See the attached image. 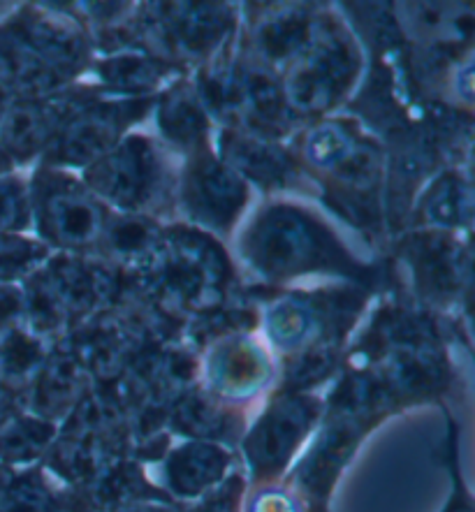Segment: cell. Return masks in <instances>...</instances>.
Segmentation results:
<instances>
[{"instance_id": "cell-1", "label": "cell", "mask_w": 475, "mask_h": 512, "mask_svg": "<svg viewBox=\"0 0 475 512\" xmlns=\"http://www.w3.org/2000/svg\"><path fill=\"white\" fill-rule=\"evenodd\" d=\"M133 288H140L165 316L223 309L235 283V269L223 246L197 228L163 230L156 251L133 269Z\"/></svg>"}, {"instance_id": "cell-2", "label": "cell", "mask_w": 475, "mask_h": 512, "mask_svg": "<svg viewBox=\"0 0 475 512\" xmlns=\"http://www.w3.org/2000/svg\"><path fill=\"white\" fill-rule=\"evenodd\" d=\"M239 246L248 267L267 281H290L306 274L367 279V269L316 214L290 204H272L260 211Z\"/></svg>"}, {"instance_id": "cell-3", "label": "cell", "mask_w": 475, "mask_h": 512, "mask_svg": "<svg viewBox=\"0 0 475 512\" xmlns=\"http://www.w3.org/2000/svg\"><path fill=\"white\" fill-rule=\"evenodd\" d=\"M24 318L33 334L72 332L102 313L119 297V276L112 267L77 253H58L26 276Z\"/></svg>"}, {"instance_id": "cell-4", "label": "cell", "mask_w": 475, "mask_h": 512, "mask_svg": "<svg viewBox=\"0 0 475 512\" xmlns=\"http://www.w3.org/2000/svg\"><path fill=\"white\" fill-rule=\"evenodd\" d=\"M362 68L348 28L332 14L313 19L309 45L285 70L283 93L292 114H323L346 98Z\"/></svg>"}, {"instance_id": "cell-5", "label": "cell", "mask_w": 475, "mask_h": 512, "mask_svg": "<svg viewBox=\"0 0 475 512\" xmlns=\"http://www.w3.org/2000/svg\"><path fill=\"white\" fill-rule=\"evenodd\" d=\"M84 184L100 202H109L121 214H142L160 207L172 193L170 160L151 137L128 135L86 167Z\"/></svg>"}, {"instance_id": "cell-6", "label": "cell", "mask_w": 475, "mask_h": 512, "mask_svg": "<svg viewBox=\"0 0 475 512\" xmlns=\"http://www.w3.org/2000/svg\"><path fill=\"white\" fill-rule=\"evenodd\" d=\"M28 190L31 214L47 244L77 255L100 246L109 214L84 181L56 170H40Z\"/></svg>"}, {"instance_id": "cell-7", "label": "cell", "mask_w": 475, "mask_h": 512, "mask_svg": "<svg viewBox=\"0 0 475 512\" xmlns=\"http://www.w3.org/2000/svg\"><path fill=\"white\" fill-rule=\"evenodd\" d=\"M323 411V399L309 392H279V397L269 401L260 418L241 436V450L253 478L258 482L279 480Z\"/></svg>"}, {"instance_id": "cell-8", "label": "cell", "mask_w": 475, "mask_h": 512, "mask_svg": "<svg viewBox=\"0 0 475 512\" xmlns=\"http://www.w3.org/2000/svg\"><path fill=\"white\" fill-rule=\"evenodd\" d=\"M151 100H98L93 98L72 114L45 151L47 165L89 167L123 140L126 130L149 112Z\"/></svg>"}, {"instance_id": "cell-9", "label": "cell", "mask_w": 475, "mask_h": 512, "mask_svg": "<svg viewBox=\"0 0 475 512\" xmlns=\"http://www.w3.org/2000/svg\"><path fill=\"white\" fill-rule=\"evenodd\" d=\"M202 376V387L211 397L244 411V406L272 387L276 369L265 346L248 334H235L211 343Z\"/></svg>"}, {"instance_id": "cell-10", "label": "cell", "mask_w": 475, "mask_h": 512, "mask_svg": "<svg viewBox=\"0 0 475 512\" xmlns=\"http://www.w3.org/2000/svg\"><path fill=\"white\" fill-rule=\"evenodd\" d=\"M179 202L204 232L225 234L246 209L248 184L221 158L195 153L179 179Z\"/></svg>"}, {"instance_id": "cell-11", "label": "cell", "mask_w": 475, "mask_h": 512, "mask_svg": "<svg viewBox=\"0 0 475 512\" xmlns=\"http://www.w3.org/2000/svg\"><path fill=\"white\" fill-rule=\"evenodd\" d=\"M93 98V91H70L7 102L0 114V144L12 163H26L40 151H47L63 123Z\"/></svg>"}, {"instance_id": "cell-12", "label": "cell", "mask_w": 475, "mask_h": 512, "mask_svg": "<svg viewBox=\"0 0 475 512\" xmlns=\"http://www.w3.org/2000/svg\"><path fill=\"white\" fill-rule=\"evenodd\" d=\"M153 466L158 473L156 487L172 503L200 501L228 478L232 455L221 443L184 441L177 448H167Z\"/></svg>"}, {"instance_id": "cell-13", "label": "cell", "mask_w": 475, "mask_h": 512, "mask_svg": "<svg viewBox=\"0 0 475 512\" xmlns=\"http://www.w3.org/2000/svg\"><path fill=\"white\" fill-rule=\"evenodd\" d=\"M364 422L367 420L353 418V415H330V424L313 441L295 471L292 487L306 501L313 499L323 503L327 499L343 464L348 462L360 438L364 436V431H367Z\"/></svg>"}, {"instance_id": "cell-14", "label": "cell", "mask_w": 475, "mask_h": 512, "mask_svg": "<svg viewBox=\"0 0 475 512\" xmlns=\"http://www.w3.org/2000/svg\"><path fill=\"white\" fill-rule=\"evenodd\" d=\"M12 24L65 82L79 75L89 63L91 47L86 28L68 14L28 7L12 19Z\"/></svg>"}, {"instance_id": "cell-15", "label": "cell", "mask_w": 475, "mask_h": 512, "mask_svg": "<svg viewBox=\"0 0 475 512\" xmlns=\"http://www.w3.org/2000/svg\"><path fill=\"white\" fill-rule=\"evenodd\" d=\"M91 392V376L77 357L63 346L47 355L38 376L26 392V411L38 418L54 422L65 420L79 401Z\"/></svg>"}, {"instance_id": "cell-16", "label": "cell", "mask_w": 475, "mask_h": 512, "mask_svg": "<svg viewBox=\"0 0 475 512\" xmlns=\"http://www.w3.org/2000/svg\"><path fill=\"white\" fill-rule=\"evenodd\" d=\"M167 429L186 441L209 443H237L244 436V411L232 408L204 390L190 387L174 401L167 413Z\"/></svg>"}, {"instance_id": "cell-17", "label": "cell", "mask_w": 475, "mask_h": 512, "mask_svg": "<svg viewBox=\"0 0 475 512\" xmlns=\"http://www.w3.org/2000/svg\"><path fill=\"white\" fill-rule=\"evenodd\" d=\"M221 160L241 179L262 188H290L299 179V170L288 151L265 137H255L239 130H223L218 140Z\"/></svg>"}, {"instance_id": "cell-18", "label": "cell", "mask_w": 475, "mask_h": 512, "mask_svg": "<svg viewBox=\"0 0 475 512\" xmlns=\"http://www.w3.org/2000/svg\"><path fill=\"white\" fill-rule=\"evenodd\" d=\"M313 14L302 5H281L267 10L251 26V61L265 65L274 75L288 70L309 45Z\"/></svg>"}, {"instance_id": "cell-19", "label": "cell", "mask_w": 475, "mask_h": 512, "mask_svg": "<svg viewBox=\"0 0 475 512\" xmlns=\"http://www.w3.org/2000/svg\"><path fill=\"white\" fill-rule=\"evenodd\" d=\"M241 75V126L248 135L276 140V137L288 135L295 114L290 112L285 102L283 84L272 70L265 65L248 61H239Z\"/></svg>"}, {"instance_id": "cell-20", "label": "cell", "mask_w": 475, "mask_h": 512, "mask_svg": "<svg viewBox=\"0 0 475 512\" xmlns=\"http://www.w3.org/2000/svg\"><path fill=\"white\" fill-rule=\"evenodd\" d=\"M65 79L38 54L17 26H0V91L17 98H47L61 93Z\"/></svg>"}, {"instance_id": "cell-21", "label": "cell", "mask_w": 475, "mask_h": 512, "mask_svg": "<svg viewBox=\"0 0 475 512\" xmlns=\"http://www.w3.org/2000/svg\"><path fill=\"white\" fill-rule=\"evenodd\" d=\"M408 258L415 272L418 283L425 292L434 297L455 295L462 283V253L459 244L448 237V232L425 230L408 244Z\"/></svg>"}, {"instance_id": "cell-22", "label": "cell", "mask_w": 475, "mask_h": 512, "mask_svg": "<svg viewBox=\"0 0 475 512\" xmlns=\"http://www.w3.org/2000/svg\"><path fill=\"white\" fill-rule=\"evenodd\" d=\"M158 130L167 142L184 151L202 153L209 140V114L197 98L195 86L177 82L160 95Z\"/></svg>"}, {"instance_id": "cell-23", "label": "cell", "mask_w": 475, "mask_h": 512, "mask_svg": "<svg viewBox=\"0 0 475 512\" xmlns=\"http://www.w3.org/2000/svg\"><path fill=\"white\" fill-rule=\"evenodd\" d=\"M95 72L102 89L137 100L158 91L172 77L174 68L142 49H121L98 63Z\"/></svg>"}, {"instance_id": "cell-24", "label": "cell", "mask_w": 475, "mask_h": 512, "mask_svg": "<svg viewBox=\"0 0 475 512\" xmlns=\"http://www.w3.org/2000/svg\"><path fill=\"white\" fill-rule=\"evenodd\" d=\"M56 434L54 422L21 408H7L0 415V459L7 466H31L47 455Z\"/></svg>"}, {"instance_id": "cell-25", "label": "cell", "mask_w": 475, "mask_h": 512, "mask_svg": "<svg viewBox=\"0 0 475 512\" xmlns=\"http://www.w3.org/2000/svg\"><path fill=\"white\" fill-rule=\"evenodd\" d=\"M160 237H163V228L151 216L116 214L107 218L98 248L119 262L123 269L133 272L156 251Z\"/></svg>"}, {"instance_id": "cell-26", "label": "cell", "mask_w": 475, "mask_h": 512, "mask_svg": "<svg viewBox=\"0 0 475 512\" xmlns=\"http://www.w3.org/2000/svg\"><path fill=\"white\" fill-rule=\"evenodd\" d=\"M0 512H63L61 489L45 468H0Z\"/></svg>"}, {"instance_id": "cell-27", "label": "cell", "mask_w": 475, "mask_h": 512, "mask_svg": "<svg viewBox=\"0 0 475 512\" xmlns=\"http://www.w3.org/2000/svg\"><path fill=\"white\" fill-rule=\"evenodd\" d=\"M45 341L28 327L14 325L0 332V385L5 390L28 392L47 360Z\"/></svg>"}, {"instance_id": "cell-28", "label": "cell", "mask_w": 475, "mask_h": 512, "mask_svg": "<svg viewBox=\"0 0 475 512\" xmlns=\"http://www.w3.org/2000/svg\"><path fill=\"white\" fill-rule=\"evenodd\" d=\"M420 214L436 232H452L471 223V184L459 174H443L420 200Z\"/></svg>"}, {"instance_id": "cell-29", "label": "cell", "mask_w": 475, "mask_h": 512, "mask_svg": "<svg viewBox=\"0 0 475 512\" xmlns=\"http://www.w3.org/2000/svg\"><path fill=\"white\" fill-rule=\"evenodd\" d=\"M357 140L360 137L355 135L350 123L323 121L306 133L302 156L313 170L332 172L336 165H341L348 158V153L355 149Z\"/></svg>"}, {"instance_id": "cell-30", "label": "cell", "mask_w": 475, "mask_h": 512, "mask_svg": "<svg viewBox=\"0 0 475 512\" xmlns=\"http://www.w3.org/2000/svg\"><path fill=\"white\" fill-rule=\"evenodd\" d=\"M49 258V248L24 234H0V281L26 279Z\"/></svg>"}, {"instance_id": "cell-31", "label": "cell", "mask_w": 475, "mask_h": 512, "mask_svg": "<svg viewBox=\"0 0 475 512\" xmlns=\"http://www.w3.org/2000/svg\"><path fill=\"white\" fill-rule=\"evenodd\" d=\"M31 221V190L26 181L0 177V234H19Z\"/></svg>"}, {"instance_id": "cell-32", "label": "cell", "mask_w": 475, "mask_h": 512, "mask_svg": "<svg viewBox=\"0 0 475 512\" xmlns=\"http://www.w3.org/2000/svg\"><path fill=\"white\" fill-rule=\"evenodd\" d=\"M241 512H311L309 501L292 485L279 480L258 482V487L248 494Z\"/></svg>"}, {"instance_id": "cell-33", "label": "cell", "mask_w": 475, "mask_h": 512, "mask_svg": "<svg viewBox=\"0 0 475 512\" xmlns=\"http://www.w3.org/2000/svg\"><path fill=\"white\" fill-rule=\"evenodd\" d=\"M246 496V478L241 473H230L214 492L202 496L193 508L184 512H241Z\"/></svg>"}, {"instance_id": "cell-34", "label": "cell", "mask_w": 475, "mask_h": 512, "mask_svg": "<svg viewBox=\"0 0 475 512\" xmlns=\"http://www.w3.org/2000/svg\"><path fill=\"white\" fill-rule=\"evenodd\" d=\"M452 480H455V489H452V496L443 512H473L471 496H469V492H466V487L462 485V475H459L457 466H452Z\"/></svg>"}, {"instance_id": "cell-35", "label": "cell", "mask_w": 475, "mask_h": 512, "mask_svg": "<svg viewBox=\"0 0 475 512\" xmlns=\"http://www.w3.org/2000/svg\"><path fill=\"white\" fill-rule=\"evenodd\" d=\"M107 512H184L177 503H160V501H149V503H133V506L114 508Z\"/></svg>"}, {"instance_id": "cell-36", "label": "cell", "mask_w": 475, "mask_h": 512, "mask_svg": "<svg viewBox=\"0 0 475 512\" xmlns=\"http://www.w3.org/2000/svg\"><path fill=\"white\" fill-rule=\"evenodd\" d=\"M12 160H10V156H7L5 153V149H3V144H0V177H7V172L12 170Z\"/></svg>"}, {"instance_id": "cell-37", "label": "cell", "mask_w": 475, "mask_h": 512, "mask_svg": "<svg viewBox=\"0 0 475 512\" xmlns=\"http://www.w3.org/2000/svg\"><path fill=\"white\" fill-rule=\"evenodd\" d=\"M5 105H7V102H5V93H3V91H0V114H3V109H5Z\"/></svg>"}]
</instances>
